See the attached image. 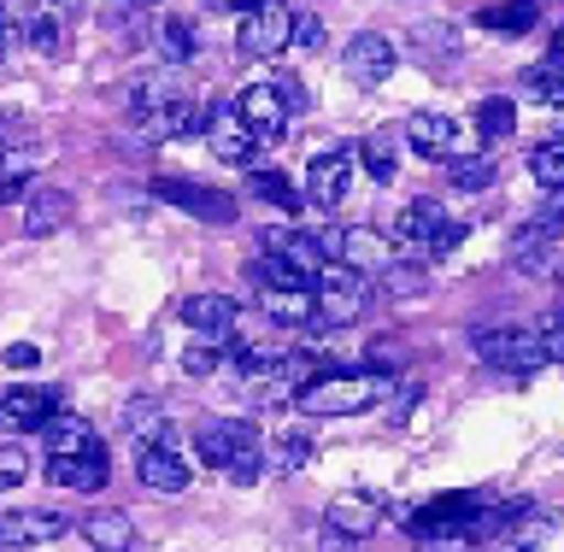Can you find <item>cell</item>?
<instances>
[{
    "label": "cell",
    "mask_w": 564,
    "mask_h": 552,
    "mask_svg": "<svg viewBox=\"0 0 564 552\" xmlns=\"http://www.w3.org/2000/svg\"><path fill=\"white\" fill-rule=\"evenodd\" d=\"M405 47H412V59H423V65H447V59H458V30L453 24H412Z\"/></svg>",
    "instance_id": "f546056e"
},
{
    "label": "cell",
    "mask_w": 564,
    "mask_h": 552,
    "mask_svg": "<svg viewBox=\"0 0 564 552\" xmlns=\"http://www.w3.org/2000/svg\"><path fill=\"white\" fill-rule=\"evenodd\" d=\"M312 329H341V324H352L365 306H370V282L359 277V271H347V264H324V271L312 277Z\"/></svg>",
    "instance_id": "3957f363"
},
{
    "label": "cell",
    "mask_w": 564,
    "mask_h": 552,
    "mask_svg": "<svg viewBox=\"0 0 564 552\" xmlns=\"http://www.w3.org/2000/svg\"><path fill=\"white\" fill-rule=\"evenodd\" d=\"M441 224H447V206L430 201V194H417V201H405V212L394 218V241H400V247H417V253H430V241L441 236Z\"/></svg>",
    "instance_id": "7402d4cb"
},
{
    "label": "cell",
    "mask_w": 564,
    "mask_h": 552,
    "mask_svg": "<svg viewBox=\"0 0 564 552\" xmlns=\"http://www.w3.org/2000/svg\"><path fill=\"white\" fill-rule=\"evenodd\" d=\"M42 435H47V458H70V453H95V447H100L95 423L77 418V412H59Z\"/></svg>",
    "instance_id": "cb8c5ba5"
},
{
    "label": "cell",
    "mask_w": 564,
    "mask_h": 552,
    "mask_svg": "<svg viewBox=\"0 0 564 552\" xmlns=\"http://www.w3.org/2000/svg\"><path fill=\"white\" fill-rule=\"evenodd\" d=\"M153 201L188 212V218H200V224H218V229L236 224V194L206 188V183H188V176H153Z\"/></svg>",
    "instance_id": "ba28073f"
},
{
    "label": "cell",
    "mask_w": 564,
    "mask_h": 552,
    "mask_svg": "<svg viewBox=\"0 0 564 552\" xmlns=\"http://www.w3.org/2000/svg\"><path fill=\"white\" fill-rule=\"evenodd\" d=\"M106 453L95 447V453H70V458H47V483L53 488H70V494H95V488H106Z\"/></svg>",
    "instance_id": "603a6c76"
},
{
    "label": "cell",
    "mask_w": 564,
    "mask_h": 552,
    "mask_svg": "<svg viewBox=\"0 0 564 552\" xmlns=\"http://www.w3.org/2000/svg\"><path fill=\"white\" fill-rule=\"evenodd\" d=\"M470 353L482 365H494V370H535V365H546L541 335L535 329H518V324H482V329H470Z\"/></svg>",
    "instance_id": "5b68a950"
},
{
    "label": "cell",
    "mask_w": 564,
    "mask_h": 552,
    "mask_svg": "<svg viewBox=\"0 0 564 552\" xmlns=\"http://www.w3.org/2000/svg\"><path fill=\"white\" fill-rule=\"evenodd\" d=\"M123 430H130L135 441H148L159 430H171V418H165V405H153V400H130L123 405Z\"/></svg>",
    "instance_id": "74e56055"
},
{
    "label": "cell",
    "mask_w": 564,
    "mask_h": 552,
    "mask_svg": "<svg viewBox=\"0 0 564 552\" xmlns=\"http://www.w3.org/2000/svg\"><path fill=\"white\" fill-rule=\"evenodd\" d=\"M465 236H470V224H458V218H447V224H441V236L430 241V259H447V253H453V247L465 241Z\"/></svg>",
    "instance_id": "7bdbcfd3"
},
{
    "label": "cell",
    "mask_w": 564,
    "mask_h": 552,
    "mask_svg": "<svg viewBox=\"0 0 564 552\" xmlns=\"http://www.w3.org/2000/svg\"><path fill=\"white\" fill-rule=\"evenodd\" d=\"M476 24L494 30V35H529V30L541 24V7H535V0H500V7L476 12Z\"/></svg>",
    "instance_id": "f1b7e54d"
},
{
    "label": "cell",
    "mask_w": 564,
    "mask_h": 552,
    "mask_svg": "<svg viewBox=\"0 0 564 552\" xmlns=\"http://www.w3.org/2000/svg\"><path fill=\"white\" fill-rule=\"evenodd\" d=\"M476 130H482V141H506L511 130H518V106H511L506 95H488L482 106H476Z\"/></svg>",
    "instance_id": "836d02e7"
},
{
    "label": "cell",
    "mask_w": 564,
    "mask_h": 552,
    "mask_svg": "<svg viewBox=\"0 0 564 552\" xmlns=\"http://www.w3.org/2000/svg\"><path fill=\"white\" fill-rule=\"evenodd\" d=\"M183 370H188V377H212V370H224V342L200 335V342L183 353Z\"/></svg>",
    "instance_id": "f35d334b"
},
{
    "label": "cell",
    "mask_w": 564,
    "mask_h": 552,
    "mask_svg": "<svg viewBox=\"0 0 564 552\" xmlns=\"http://www.w3.org/2000/svg\"><path fill=\"white\" fill-rule=\"evenodd\" d=\"M259 289V306L276 317V324H289V329H312V282H300V277H289V282H253Z\"/></svg>",
    "instance_id": "e0dca14e"
},
{
    "label": "cell",
    "mask_w": 564,
    "mask_h": 552,
    "mask_svg": "<svg viewBox=\"0 0 564 552\" xmlns=\"http://www.w3.org/2000/svg\"><path fill=\"white\" fill-rule=\"evenodd\" d=\"M123 7H159V0H123Z\"/></svg>",
    "instance_id": "c3c4849f"
},
{
    "label": "cell",
    "mask_w": 564,
    "mask_h": 552,
    "mask_svg": "<svg viewBox=\"0 0 564 552\" xmlns=\"http://www.w3.org/2000/svg\"><path fill=\"white\" fill-rule=\"evenodd\" d=\"M352 159L370 171V183H394V171H400V136L394 130H370L359 148H352Z\"/></svg>",
    "instance_id": "4316f807"
},
{
    "label": "cell",
    "mask_w": 564,
    "mask_h": 552,
    "mask_svg": "<svg viewBox=\"0 0 564 552\" xmlns=\"http://www.w3.org/2000/svg\"><path fill=\"white\" fill-rule=\"evenodd\" d=\"M312 435L306 430H282L276 441H271V447H264V476H289V470H300V465H312Z\"/></svg>",
    "instance_id": "4dcf8cb0"
},
{
    "label": "cell",
    "mask_w": 564,
    "mask_h": 552,
    "mask_svg": "<svg viewBox=\"0 0 564 552\" xmlns=\"http://www.w3.org/2000/svg\"><path fill=\"white\" fill-rule=\"evenodd\" d=\"M236 118L259 136V148H271V141H282V130H289L294 112H289V100H282V88L264 77V83H247L236 95Z\"/></svg>",
    "instance_id": "8fae6325"
},
{
    "label": "cell",
    "mask_w": 564,
    "mask_h": 552,
    "mask_svg": "<svg viewBox=\"0 0 564 552\" xmlns=\"http://www.w3.org/2000/svg\"><path fill=\"white\" fill-rule=\"evenodd\" d=\"M247 188H253V201H271L282 212H300L306 206V194H300L282 171H247Z\"/></svg>",
    "instance_id": "d6a6232c"
},
{
    "label": "cell",
    "mask_w": 564,
    "mask_h": 552,
    "mask_svg": "<svg viewBox=\"0 0 564 552\" xmlns=\"http://www.w3.org/2000/svg\"><path fill=\"white\" fill-rule=\"evenodd\" d=\"M194 453L206 470L229 476V483H259L264 476V441L247 418H206L194 430Z\"/></svg>",
    "instance_id": "7a4b0ae2"
},
{
    "label": "cell",
    "mask_w": 564,
    "mask_h": 552,
    "mask_svg": "<svg viewBox=\"0 0 564 552\" xmlns=\"http://www.w3.org/2000/svg\"><path fill=\"white\" fill-rule=\"evenodd\" d=\"M276 88H282V100H289V112H306V106H312V95H306V88H300L294 77H271Z\"/></svg>",
    "instance_id": "f6af8a7d"
},
{
    "label": "cell",
    "mask_w": 564,
    "mask_h": 552,
    "mask_svg": "<svg viewBox=\"0 0 564 552\" xmlns=\"http://www.w3.org/2000/svg\"><path fill=\"white\" fill-rule=\"evenodd\" d=\"M546 65H558V71H564V24L553 30V42H546Z\"/></svg>",
    "instance_id": "bcb514c9"
},
{
    "label": "cell",
    "mask_w": 564,
    "mask_h": 552,
    "mask_svg": "<svg viewBox=\"0 0 564 552\" xmlns=\"http://www.w3.org/2000/svg\"><path fill=\"white\" fill-rule=\"evenodd\" d=\"M377 289L388 294V300H412V294H423V289H430V277H423L417 271V264H382V271H377Z\"/></svg>",
    "instance_id": "e575fe53"
},
{
    "label": "cell",
    "mask_w": 564,
    "mask_h": 552,
    "mask_svg": "<svg viewBox=\"0 0 564 552\" xmlns=\"http://www.w3.org/2000/svg\"><path fill=\"white\" fill-rule=\"evenodd\" d=\"M289 30H294V7L289 0H253L241 12V30H236V53L241 59H276L289 47Z\"/></svg>",
    "instance_id": "277c9868"
},
{
    "label": "cell",
    "mask_w": 564,
    "mask_h": 552,
    "mask_svg": "<svg viewBox=\"0 0 564 552\" xmlns=\"http://www.w3.org/2000/svg\"><path fill=\"white\" fill-rule=\"evenodd\" d=\"M70 529L65 511H7L0 518V541L7 546H47V541H59Z\"/></svg>",
    "instance_id": "44dd1931"
},
{
    "label": "cell",
    "mask_w": 564,
    "mask_h": 552,
    "mask_svg": "<svg viewBox=\"0 0 564 552\" xmlns=\"http://www.w3.org/2000/svg\"><path fill=\"white\" fill-rule=\"evenodd\" d=\"M447 183L453 188H465V194H482V188H494L500 183V165H494V153H458V159H447Z\"/></svg>",
    "instance_id": "1f68e13d"
},
{
    "label": "cell",
    "mask_w": 564,
    "mask_h": 552,
    "mask_svg": "<svg viewBox=\"0 0 564 552\" xmlns=\"http://www.w3.org/2000/svg\"><path fill=\"white\" fill-rule=\"evenodd\" d=\"M65 412L59 388H7L0 394V435H42Z\"/></svg>",
    "instance_id": "9c48e42d"
},
{
    "label": "cell",
    "mask_w": 564,
    "mask_h": 552,
    "mask_svg": "<svg viewBox=\"0 0 564 552\" xmlns=\"http://www.w3.org/2000/svg\"><path fill=\"white\" fill-rule=\"evenodd\" d=\"M176 317L194 329V335H212V342H229L236 335V317H241V306L229 294H188L183 306H176Z\"/></svg>",
    "instance_id": "ac0fdd59"
},
{
    "label": "cell",
    "mask_w": 564,
    "mask_h": 552,
    "mask_svg": "<svg viewBox=\"0 0 564 552\" xmlns=\"http://www.w3.org/2000/svg\"><path fill=\"white\" fill-rule=\"evenodd\" d=\"M83 541L95 552H135V523L123 511H88L83 518Z\"/></svg>",
    "instance_id": "484cf974"
},
{
    "label": "cell",
    "mask_w": 564,
    "mask_h": 552,
    "mask_svg": "<svg viewBox=\"0 0 564 552\" xmlns=\"http://www.w3.org/2000/svg\"><path fill=\"white\" fill-rule=\"evenodd\" d=\"M529 176H535L541 188H564V136L541 141V148L529 153Z\"/></svg>",
    "instance_id": "8d00e7d4"
},
{
    "label": "cell",
    "mask_w": 564,
    "mask_h": 552,
    "mask_svg": "<svg viewBox=\"0 0 564 552\" xmlns=\"http://www.w3.org/2000/svg\"><path fill=\"white\" fill-rule=\"evenodd\" d=\"M541 353H546V365H564V306H553L541 317Z\"/></svg>",
    "instance_id": "ab89813d"
},
{
    "label": "cell",
    "mask_w": 564,
    "mask_h": 552,
    "mask_svg": "<svg viewBox=\"0 0 564 552\" xmlns=\"http://www.w3.org/2000/svg\"><path fill=\"white\" fill-rule=\"evenodd\" d=\"M394 59H400V53H394V42H388V35L359 30V35L347 42V53H341V71H347L359 88H382L388 77H394Z\"/></svg>",
    "instance_id": "4fadbf2b"
},
{
    "label": "cell",
    "mask_w": 564,
    "mask_h": 552,
    "mask_svg": "<svg viewBox=\"0 0 564 552\" xmlns=\"http://www.w3.org/2000/svg\"><path fill=\"white\" fill-rule=\"evenodd\" d=\"M289 47H300V53H317V47H324V18H317V12H294Z\"/></svg>",
    "instance_id": "60d3db41"
},
{
    "label": "cell",
    "mask_w": 564,
    "mask_h": 552,
    "mask_svg": "<svg viewBox=\"0 0 564 552\" xmlns=\"http://www.w3.org/2000/svg\"><path fill=\"white\" fill-rule=\"evenodd\" d=\"M388 400V370H324L294 388V412L306 418H347Z\"/></svg>",
    "instance_id": "6da1fadb"
},
{
    "label": "cell",
    "mask_w": 564,
    "mask_h": 552,
    "mask_svg": "<svg viewBox=\"0 0 564 552\" xmlns=\"http://www.w3.org/2000/svg\"><path fill=\"white\" fill-rule=\"evenodd\" d=\"M70 212H77V201H70V188H53V183H42V188H30L24 194V236H59V229L70 224Z\"/></svg>",
    "instance_id": "d6986e66"
},
{
    "label": "cell",
    "mask_w": 564,
    "mask_h": 552,
    "mask_svg": "<svg viewBox=\"0 0 564 552\" xmlns=\"http://www.w3.org/2000/svg\"><path fill=\"white\" fill-rule=\"evenodd\" d=\"M405 148L417 159L447 165V159H458V148H465V123L447 118V112H412L405 118Z\"/></svg>",
    "instance_id": "7c38bea8"
},
{
    "label": "cell",
    "mask_w": 564,
    "mask_h": 552,
    "mask_svg": "<svg viewBox=\"0 0 564 552\" xmlns=\"http://www.w3.org/2000/svg\"><path fill=\"white\" fill-rule=\"evenodd\" d=\"M347 188H352V148H329V153H317L312 165H306V201L312 206H324V212H335L347 201Z\"/></svg>",
    "instance_id": "5bb4252c"
},
{
    "label": "cell",
    "mask_w": 564,
    "mask_h": 552,
    "mask_svg": "<svg viewBox=\"0 0 564 552\" xmlns=\"http://www.w3.org/2000/svg\"><path fill=\"white\" fill-rule=\"evenodd\" d=\"M35 165H42V153H35V148H24V141H7V148H0V206H7V201H18V194L30 188Z\"/></svg>",
    "instance_id": "83f0119b"
},
{
    "label": "cell",
    "mask_w": 564,
    "mask_h": 552,
    "mask_svg": "<svg viewBox=\"0 0 564 552\" xmlns=\"http://www.w3.org/2000/svg\"><path fill=\"white\" fill-rule=\"evenodd\" d=\"M523 95H535L541 106L564 112V71H558V65H529V71H523Z\"/></svg>",
    "instance_id": "d590c367"
},
{
    "label": "cell",
    "mask_w": 564,
    "mask_h": 552,
    "mask_svg": "<svg viewBox=\"0 0 564 552\" xmlns=\"http://www.w3.org/2000/svg\"><path fill=\"white\" fill-rule=\"evenodd\" d=\"M206 7H218V12H247L253 0H206Z\"/></svg>",
    "instance_id": "7dc6e473"
},
{
    "label": "cell",
    "mask_w": 564,
    "mask_h": 552,
    "mask_svg": "<svg viewBox=\"0 0 564 552\" xmlns=\"http://www.w3.org/2000/svg\"><path fill=\"white\" fill-rule=\"evenodd\" d=\"M148 42H153V53H159L165 65H188L194 53H200V30H194L188 18H159Z\"/></svg>",
    "instance_id": "d4e9b609"
},
{
    "label": "cell",
    "mask_w": 564,
    "mask_h": 552,
    "mask_svg": "<svg viewBox=\"0 0 564 552\" xmlns=\"http://www.w3.org/2000/svg\"><path fill=\"white\" fill-rule=\"evenodd\" d=\"M259 247H264V253H276L282 264H294L300 277H317V271L329 264L324 241H317L312 229H289V224H276V229H264V236H259Z\"/></svg>",
    "instance_id": "2e32d148"
},
{
    "label": "cell",
    "mask_w": 564,
    "mask_h": 552,
    "mask_svg": "<svg viewBox=\"0 0 564 552\" xmlns=\"http://www.w3.org/2000/svg\"><path fill=\"white\" fill-rule=\"evenodd\" d=\"M317 241H324V253L335 264H347V271H359V277H377L382 264H394V236L365 229V224H352V229H317Z\"/></svg>",
    "instance_id": "52a82bcc"
},
{
    "label": "cell",
    "mask_w": 564,
    "mask_h": 552,
    "mask_svg": "<svg viewBox=\"0 0 564 552\" xmlns=\"http://www.w3.org/2000/svg\"><path fill=\"white\" fill-rule=\"evenodd\" d=\"M24 470H30V458H24V453H18V447H0V494L24 483Z\"/></svg>",
    "instance_id": "b9f144b4"
},
{
    "label": "cell",
    "mask_w": 564,
    "mask_h": 552,
    "mask_svg": "<svg viewBox=\"0 0 564 552\" xmlns=\"http://www.w3.org/2000/svg\"><path fill=\"white\" fill-rule=\"evenodd\" d=\"M0 359H7L12 370H35V365H42V347H30V342H12L7 353H0Z\"/></svg>",
    "instance_id": "ee69618b"
},
{
    "label": "cell",
    "mask_w": 564,
    "mask_h": 552,
    "mask_svg": "<svg viewBox=\"0 0 564 552\" xmlns=\"http://www.w3.org/2000/svg\"><path fill=\"white\" fill-rule=\"evenodd\" d=\"M135 447H141V453H135L141 488H153V494H183V488H188V458H183V447H176L171 430L135 441Z\"/></svg>",
    "instance_id": "30bf717a"
},
{
    "label": "cell",
    "mask_w": 564,
    "mask_h": 552,
    "mask_svg": "<svg viewBox=\"0 0 564 552\" xmlns=\"http://www.w3.org/2000/svg\"><path fill=\"white\" fill-rule=\"evenodd\" d=\"M176 95H188V83L176 77V65H159V71H148V77H135L130 88H123V112L141 123L148 112H159V106L176 100Z\"/></svg>",
    "instance_id": "ffe728a7"
},
{
    "label": "cell",
    "mask_w": 564,
    "mask_h": 552,
    "mask_svg": "<svg viewBox=\"0 0 564 552\" xmlns=\"http://www.w3.org/2000/svg\"><path fill=\"white\" fill-rule=\"evenodd\" d=\"M382 518H388L382 494L352 488V494H341V500H329V511H324V546L341 552V546H352V541H370V535L382 529Z\"/></svg>",
    "instance_id": "8992f818"
},
{
    "label": "cell",
    "mask_w": 564,
    "mask_h": 552,
    "mask_svg": "<svg viewBox=\"0 0 564 552\" xmlns=\"http://www.w3.org/2000/svg\"><path fill=\"white\" fill-rule=\"evenodd\" d=\"M518 552H535V546H518Z\"/></svg>",
    "instance_id": "681fc988"
},
{
    "label": "cell",
    "mask_w": 564,
    "mask_h": 552,
    "mask_svg": "<svg viewBox=\"0 0 564 552\" xmlns=\"http://www.w3.org/2000/svg\"><path fill=\"white\" fill-rule=\"evenodd\" d=\"M206 141H212V153H218L224 165H259V136L236 118V106H212Z\"/></svg>",
    "instance_id": "9a60e30c"
}]
</instances>
